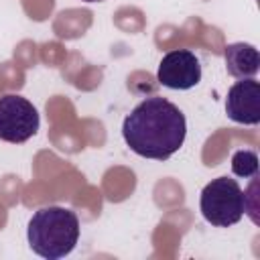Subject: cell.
Listing matches in <instances>:
<instances>
[{"label": "cell", "mask_w": 260, "mask_h": 260, "mask_svg": "<svg viewBox=\"0 0 260 260\" xmlns=\"http://www.w3.org/2000/svg\"><path fill=\"white\" fill-rule=\"evenodd\" d=\"M156 79L169 89H191L201 81V63L197 55L189 49L169 51L158 63Z\"/></svg>", "instance_id": "cell-5"}, {"label": "cell", "mask_w": 260, "mask_h": 260, "mask_svg": "<svg viewBox=\"0 0 260 260\" xmlns=\"http://www.w3.org/2000/svg\"><path fill=\"white\" fill-rule=\"evenodd\" d=\"M37 108L18 93H6L0 98V140L10 144H22L39 132Z\"/></svg>", "instance_id": "cell-4"}, {"label": "cell", "mask_w": 260, "mask_h": 260, "mask_svg": "<svg viewBox=\"0 0 260 260\" xmlns=\"http://www.w3.org/2000/svg\"><path fill=\"white\" fill-rule=\"evenodd\" d=\"M232 171L236 177L252 179L258 175V154L254 150H236L232 156Z\"/></svg>", "instance_id": "cell-8"}, {"label": "cell", "mask_w": 260, "mask_h": 260, "mask_svg": "<svg viewBox=\"0 0 260 260\" xmlns=\"http://www.w3.org/2000/svg\"><path fill=\"white\" fill-rule=\"evenodd\" d=\"M83 2H104V0H83Z\"/></svg>", "instance_id": "cell-9"}, {"label": "cell", "mask_w": 260, "mask_h": 260, "mask_svg": "<svg viewBox=\"0 0 260 260\" xmlns=\"http://www.w3.org/2000/svg\"><path fill=\"white\" fill-rule=\"evenodd\" d=\"M203 219L215 228L236 225L244 217V191L236 179L217 177L209 181L199 197Z\"/></svg>", "instance_id": "cell-3"}, {"label": "cell", "mask_w": 260, "mask_h": 260, "mask_svg": "<svg viewBox=\"0 0 260 260\" xmlns=\"http://www.w3.org/2000/svg\"><path fill=\"white\" fill-rule=\"evenodd\" d=\"M225 114L232 122L244 126L260 122V83L254 77L240 79L228 89Z\"/></svg>", "instance_id": "cell-6"}, {"label": "cell", "mask_w": 260, "mask_h": 260, "mask_svg": "<svg viewBox=\"0 0 260 260\" xmlns=\"http://www.w3.org/2000/svg\"><path fill=\"white\" fill-rule=\"evenodd\" d=\"M30 250L45 260H59L73 252L79 240V217L69 207L47 205L32 213L26 228Z\"/></svg>", "instance_id": "cell-2"}, {"label": "cell", "mask_w": 260, "mask_h": 260, "mask_svg": "<svg viewBox=\"0 0 260 260\" xmlns=\"http://www.w3.org/2000/svg\"><path fill=\"white\" fill-rule=\"evenodd\" d=\"M122 136L134 154L152 160H167L183 146L187 120L179 106L160 95H150L134 106L124 118Z\"/></svg>", "instance_id": "cell-1"}, {"label": "cell", "mask_w": 260, "mask_h": 260, "mask_svg": "<svg viewBox=\"0 0 260 260\" xmlns=\"http://www.w3.org/2000/svg\"><path fill=\"white\" fill-rule=\"evenodd\" d=\"M225 69L236 79L254 77L260 69V55L258 49L250 43H230L223 49Z\"/></svg>", "instance_id": "cell-7"}]
</instances>
